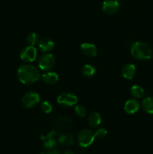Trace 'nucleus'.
Returning a JSON list of instances; mask_svg holds the SVG:
<instances>
[{"label": "nucleus", "instance_id": "6e6552de", "mask_svg": "<svg viewBox=\"0 0 153 154\" xmlns=\"http://www.w3.org/2000/svg\"><path fill=\"white\" fill-rule=\"evenodd\" d=\"M102 11L106 14H112L119 8L118 0H106L102 4Z\"/></svg>", "mask_w": 153, "mask_h": 154}, {"label": "nucleus", "instance_id": "0eeeda50", "mask_svg": "<svg viewBox=\"0 0 153 154\" xmlns=\"http://www.w3.org/2000/svg\"><path fill=\"white\" fill-rule=\"evenodd\" d=\"M37 49L34 46H27L22 48L20 52V59L26 63H32L37 57Z\"/></svg>", "mask_w": 153, "mask_h": 154}, {"label": "nucleus", "instance_id": "f03ea898", "mask_svg": "<svg viewBox=\"0 0 153 154\" xmlns=\"http://www.w3.org/2000/svg\"><path fill=\"white\" fill-rule=\"evenodd\" d=\"M130 54L134 58L139 60H148L152 57V50L149 45L142 42H136L130 48Z\"/></svg>", "mask_w": 153, "mask_h": 154}, {"label": "nucleus", "instance_id": "4468645a", "mask_svg": "<svg viewBox=\"0 0 153 154\" xmlns=\"http://www.w3.org/2000/svg\"><path fill=\"white\" fill-rule=\"evenodd\" d=\"M42 80L46 84H54L58 81V75L56 72H47L42 75Z\"/></svg>", "mask_w": 153, "mask_h": 154}, {"label": "nucleus", "instance_id": "ddd939ff", "mask_svg": "<svg viewBox=\"0 0 153 154\" xmlns=\"http://www.w3.org/2000/svg\"><path fill=\"white\" fill-rule=\"evenodd\" d=\"M88 122L92 128H97L101 123V117L100 114L97 111L91 113L88 116Z\"/></svg>", "mask_w": 153, "mask_h": 154}, {"label": "nucleus", "instance_id": "2eb2a0df", "mask_svg": "<svg viewBox=\"0 0 153 154\" xmlns=\"http://www.w3.org/2000/svg\"><path fill=\"white\" fill-rule=\"evenodd\" d=\"M142 108L147 114H153V97H147L142 101Z\"/></svg>", "mask_w": 153, "mask_h": 154}, {"label": "nucleus", "instance_id": "9b49d317", "mask_svg": "<svg viewBox=\"0 0 153 154\" xmlns=\"http://www.w3.org/2000/svg\"><path fill=\"white\" fill-rule=\"evenodd\" d=\"M122 74L125 79H132L136 75V67L132 63L124 65L122 69Z\"/></svg>", "mask_w": 153, "mask_h": 154}, {"label": "nucleus", "instance_id": "a211bd4d", "mask_svg": "<svg viewBox=\"0 0 153 154\" xmlns=\"http://www.w3.org/2000/svg\"><path fill=\"white\" fill-rule=\"evenodd\" d=\"M27 42L31 46H34V45H36L38 42V35L34 32L30 33L27 36Z\"/></svg>", "mask_w": 153, "mask_h": 154}, {"label": "nucleus", "instance_id": "f8f14e48", "mask_svg": "<svg viewBox=\"0 0 153 154\" xmlns=\"http://www.w3.org/2000/svg\"><path fill=\"white\" fill-rule=\"evenodd\" d=\"M140 104L136 99H129L125 102L124 106V110L126 113L132 114L136 113L139 110Z\"/></svg>", "mask_w": 153, "mask_h": 154}, {"label": "nucleus", "instance_id": "39448f33", "mask_svg": "<svg viewBox=\"0 0 153 154\" xmlns=\"http://www.w3.org/2000/svg\"><path fill=\"white\" fill-rule=\"evenodd\" d=\"M55 62V57L52 54H43L38 60V67L42 71H49L53 67Z\"/></svg>", "mask_w": 153, "mask_h": 154}, {"label": "nucleus", "instance_id": "1a4fd4ad", "mask_svg": "<svg viewBox=\"0 0 153 154\" xmlns=\"http://www.w3.org/2000/svg\"><path fill=\"white\" fill-rule=\"evenodd\" d=\"M81 52L88 57H94L98 54L95 45L91 43H83L80 46Z\"/></svg>", "mask_w": 153, "mask_h": 154}, {"label": "nucleus", "instance_id": "7ed1b4c3", "mask_svg": "<svg viewBox=\"0 0 153 154\" xmlns=\"http://www.w3.org/2000/svg\"><path fill=\"white\" fill-rule=\"evenodd\" d=\"M95 138L94 132L91 129H84L79 132L77 135V142L82 147H86L91 145Z\"/></svg>", "mask_w": 153, "mask_h": 154}, {"label": "nucleus", "instance_id": "f3484780", "mask_svg": "<svg viewBox=\"0 0 153 154\" xmlns=\"http://www.w3.org/2000/svg\"><path fill=\"white\" fill-rule=\"evenodd\" d=\"M82 74L86 78H91L95 74V69L92 65L86 64L82 68Z\"/></svg>", "mask_w": 153, "mask_h": 154}, {"label": "nucleus", "instance_id": "dca6fc26", "mask_svg": "<svg viewBox=\"0 0 153 154\" xmlns=\"http://www.w3.org/2000/svg\"><path fill=\"white\" fill-rule=\"evenodd\" d=\"M130 93L136 99H141L144 96V90L141 86L134 85L130 88Z\"/></svg>", "mask_w": 153, "mask_h": 154}, {"label": "nucleus", "instance_id": "6ab92c4d", "mask_svg": "<svg viewBox=\"0 0 153 154\" xmlns=\"http://www.w3.org/2000/svg\"><path fill=\"white\" fill-rule=\"evenodd\" d=\"M40 108H41L42 111H44V113L46 114H49L52 111V105L49 102L47 101H44L40 103Z\"/></svg>", "mask_w": 153, "mask_h": 154}, {"label": "nucleus", "instance_id": "412c9836", "mask_svg": "<svg viewBox=\"0 0 153 154\" xmlns=\"http://www.w3.org/2000/svg\"><path fill=\"white\" fill-rule=\"evenodd\" d=\"M107 134V132L105 129L103 128H100V129H97L96 132H94V135H95V138H99V139H102V138H105V136Z\"/></svg>", "mask_w": 153, "mask_h": 154}, {"label": "nucleus", "instance_id": "423d86ee", "mask_svg": "<svg viewBox=\"0 0 153 154\" xmlns=\"http://www.w3.org/2000/svg\"><path fill=\"white\" fill-rule=\"evenodd\" d=\"M57 102L64 107L75 105L77 102V97L71 93H63L57 98Z\"/></svg>", "mask_w": 153, "mask_h": 154}, {"label": "nucleus", "instance_id": "9d476101", "mask_svg": "<svg viewBox=\"0 0 153 154\" xmlns=\"http://www.w3.org/2000/svg\"><path fill=\"white\" fill-rule=\"evenodd\" d=\"M54 48V42L49 38H44L38 41V48L41 52L47 53Z\"/></svg>", "mask_w": 153, "mask_h": 154}, {"label": "nucleus", "instance_id": "f257e3e1", "mask_svg": "<svg viewBox=\"0 0 153 154\" xmlns=\"http://www.w3.org/2000/svg\"><path fill=\"white\" fill-rule=\"evenodd\" d=\"M16 76L20 82L23 84H32L40 79V72L32 65H22L16 72Z\"/></svg>", "mask_w": 153, "mask_h": 154}, {"label": "nucleus", "instance_id": "20e7f679", "mask_svg": "<svg viewBox=\"0 0 153 154\" xmlns=\"http://www.w3.org/2000/svg\"><path fill=\"white\" fill-rule=\"evenodd\" d=\"M40 102V96L38 93L30 91L26 93L22 98V104L25 108H32L36 106Z\"/></svg>", "mask_w": 153, "mask_h": 154}, {"label": "nucleus", "instance_id": "aec40b11", "mask_svg": "<svg viewBox=\"0 0 153 154\" xmlns=\"http://www.w3.org/2000/svg\"><path fill=\"white\" fill-rule=\"evenodd\" d=\"M74 111L78 117H85L86 114V110L82 105H76L74 108Z\"/></svg>", "mask_w": 153, "mask_h": 154}]
</instances>
